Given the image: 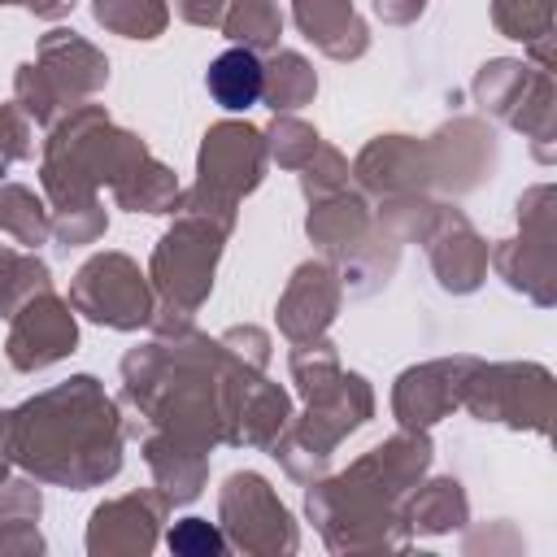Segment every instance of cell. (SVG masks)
<instances>
[{
    "instance_id": "cell-1",
    "label": "cell",
    "mask_w": 557,
    "mask_h": 557,
    "mask_svg": "<svg viewBox=\"0 0 557 557\" xmlns=\"http://www.w3.org/2000/svg\"><path fill=\"white\" fill-rule=\"evenodd\" d=\"M209 96L222 104V109H252L265 91V70L257 61V52L248 48H226L222 57H213L209 74Z\"/></svg>"
},
{
    "instance_id": "cell-2",
    "label": "cell",
    "mask_w": 557,
    "mask_h": 557,
    "mask_svg": "<svg viewBox=\"0 0 557 557\" xmlns=\"http://www.w3.org/2000/svg\"><path fill=\"white\" fill-rule=\"evenodd\" d=\"M170 548H178V553H218L222 535L209 522H183V527L170 531Z\"/></svg>"
}]
</instances>
